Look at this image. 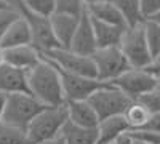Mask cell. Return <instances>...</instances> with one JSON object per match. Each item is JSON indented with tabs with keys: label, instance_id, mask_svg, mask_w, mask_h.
Masks as SVG:
<instances>
[{
	"label": "cell",
	"instance_id": "obj_44",
	"mask_svg": "<svg viewBox=\"0 0 160 144\" xmlns=\"http://www.w3.org/2000/svg\"><path fill=\"white\" fill-rule=\"evenodd\" d=\"M11 2H13V0H11Z\"/></svg>",
	"mask_w": 160,
	"mask_h": 144
},
{
	"label": "cell",
	"instance_id": "obj_14",
	"mask_svg": "<svg viewBox=\"0 0 160 144\" xmlns=\"http://www.w3.org/2000/svg\"><path fill=\"white\" fill-rule=\"evenodd\" d=\"M0 93H29L28 91V71L3 64L0 67Z\"/></svg>",
	"mask_w": 160,
	"mask_h": 144
},
{
	"label": "cell",
	"instance_id": "obj_12",
	"mask_svg": "<svg viewBox=\"0 0 160 144\" xmlns=\"http://www.w3.org/2000/svg\"><path fill=\"white\" fill-rule=\"evenodd\" d=\"M66 112H68V122L82 127V128H96L99 119L90 106L88 101H69L66 102Z\"/></svg>",
	"mask_w": 160,
	"mask_h": 144
},
{
	"label": "cell",
	"instance_id": "obj_26",
	"mask_svg": "<svg viewBox=\"0 0 160 144\" xmlns=\"http://www.w3.org/2000/svg\"><path fill=\"white\" fill-rule=\"evenodd\" d=\"M87 11V5L83 0H56V11L59 15H69L80 18Z\"/></svg>",
	"mask_w": 160,
	"mask_h": 144
},
{
	"label": "cell",
	"instance_id": "obj_18",
	"mask_svg": "<svg viewBox=\"0 0 160 144\" xmlns=\"http://www.w3.org/2000/svg\"><path fill=\"white\" fill-rule=\"evenodd\" d=\"M127 132H130V127L123 115H115V117L99 120L96 127L98 144H112L120 135H123Z\"/></svg>",
	"mask_w": 160,
	"mask_h": 144
},
{
	"label": "cell",
	"instance_id": "obj_8",
	"mask_svg": "<svg viewBox=\"0 0 160 144\" xmlns=\"http://www.w3.org/2000/svg\"><path fill=\"white\" fill-rule=\"evenodd\" d=\"M13 5H16V8L21 13V16L28 21L29 29H31V35H32V45L40 51V53L45 55L48 51H51L53 48H59L56 40H55V37H53L50 18H42V16L34 15V13L26 10L19 2H13Z\"/></svg>",
	"mask_w": 160,
	"mask_h": 144
},
{
	"label": "cell",
	"instance_id": "obj_3",
	"mask_svg": "<svg viewBox=\"0 0 160 144\" xmlns=\"http://www.w3.org/2000/svg\"><path fill=\"white\" fill-rule=\"evenodd\" d=\"M45 107L47 106H43L29 93H13L7 96V106L2 122L26 132L29 123Z\"/></svg>",
	"mask_w": 160,
	"mask_h": 144
},
{
	"label": "cell",
	"instance_id": "obj_38",
	"mask_svg": "<svg viewBox=\"0 0 160 144\" xmlns=\"http://www.w3.org/2000/svg\"><path fill=\"white\" fill-rule=\"evenodd\" d=\"M5 64V55H3V50L0 48V67H2Z\"/></svg>",
	"mask_w": 160,
	"mask_h": 144
},
{
	"label": "cell",
	"instance_id": "obj_39",
	"mask_svg": "<svg viewBox=\"0 0 160 144\" xmlns=\"http://www.w3.org/2000/svg\"><path fill=\"white\" fill-rule=\"evenodd\" d=\"M85 5H91V3H96V2H101V0H83Z\"/></svg>",
	"mask_w": 160,
	"mask_h": 144
},
{
	"label": "cell",
	"instance_id": "obj_13",
	"mask_svg": "<svg viewBox=\"0 0 160 144\" xmlns=\"http://www.w3.org/2000/svg\"><path fill=\"white\" fill-rule=\"evenodd\" d=\"M3 55H5V64L22 69V71L32 69L42 59V53L34 45H22V47L8 48V50H3Z\"/></svg>",
	"mask_w": 160,
	"mask_h": 144
},
{
	"label": "cell",
	"instance_id": "obj_25",
	"mask_svg": "<svg viewBox=\"0 0 160 144\" xmlns=\"http://www.w3.org/2000/svg\"><path fill=\"white\" fill-rule=\"evenodd\" d=\"M0 144H31V141L24 130L2 122L0 123Z\"/></svg>",
	"mask_w": 160,
	"mask_h": 144
},
{
	"label": "cell",
	"instance_id": "obj_36",
	"mask_svg": "<svg viewBox=\"0 0 160 144\" xmlns=\"http://www.w3.org/2000/svg\"><path fill=\"white\" fill-rule=\"evenodd\" d=\"M13 2H10V0H0V10L2 8H5V7H8V5H11Z\"/></svg>",
	"mask_w": 160,
	"mask_h": 144
},
{
	"label": "cell",
	"instance_id": "obj_23",
	"mask_svg": "<svg viewBox=\"0 0 160 144\" xmlns=\"http://www.w3.org/2000/svg\"><path fill=\"white\" fill-rule=\"evenodd\" d=\"M28 11L42 18H51L56 11V0H15Z\"/></svg>",
	"mask_w": 160,
	"mask_h": 144
},
{
	"label": "cell",
	"instance_id": "obj_40",
	"mask_svg": "<svg viewBox=\"0 0 160 144\" xmlns=\"http://www.w3.org/2000/svg\"><path fill=\"white\" fill-rule=\"evenodd\" d=\"M133 144H144V142H141V141H138V139L133 138Z\"/></svg>",
	"mask_w": 160,
	"mask_h": 144
},
{
	"label": "cell",
	"instance_id": "obj_21",
	"mask_svg": "<svg viewBox=\"0 0 160 144\" xmlns=\"http://www.w3.org/2000/svg\"><path fill=\"white\" fill-rule=\"evenodd\" d=\"M109 3H112L127 21V26H136L141 24L144 19L141 16L139 10V0H108Z\"/></svg>",
	"mask_w": 160,
	"mask_h": 144
},
{
	"label": "cell",
	"instance_id": "obj_27",
	"mask_svg": "<svg viewBox=\"0 0 160 144\" xmlns=\"http://www.w3.org/2000/svg\"><path fill=\"white\" fill-rule=\"evenodd\" d=\"M19 18H21V13L16 8V5H13V3L0 10V38L10 29V26Z\"/></svg>",
	"mask_w": 160,
	"mask_h": 144
},
{
	"label": "cell",
	"instance_id": "obj_22",
	"mask_svg": "<svg viewBox=\"0 0 160 144\" xmlns=\"http://www.w3.org/2000/svg\"><path fill=\"white\" fill-rule=\"evenodd\" d=\"M123 117L130 127V132H135V130H141L146 125V122L151 117V112L139 101H131V104L127 107Z\"/></svg>",
	"mask_w": 160,
	"mask_h": 144
},
{
	"label": "cell",
	"instance_id": "obj_29",
	"mask_svg": "<svg viewBox=\"0 0 160 144\" xmlns=\"http://www.w3.org/2000/svg\"><path fill=\"white\" fill-rule=\"evenodd\" d=\"M139 10L142 19H151L160 11V0H139Z\"/></svg>",
	"mask_w": 160,
	"mask_h": 144
},
{
	"label": "cell",
	"instance_id": "obj_24",
	"mask_svg": "<svg viewBox=\"0 0 160 144\" xmlns=\"http://www.w3.org/2000/svg\"><path fill=\"white\" fill-rule=\"evenodd\" d=\"M142 31H144V38L148 43L149 53L152 58L160 55V26L151 19L142 21Z\"/></svg>",
	"mask_w": 160,
	"mask_h": 144
},
{
	"label": "cell",
	"instance_id": "obj_31",
	"mask_svg": "<svg viewBox=\"0 0 160 144\" xmlns=\"http://www.w3.org/2000/svg\"><path fill=\"white\" fill-rule=\"evenodd\" d=\"M141 130H146V132H152V133H158L160 135V114H151L149 120L146 122V125Z\"/></svg>",
	"mask_w": 160,
	"mask_h": 144
},
{
	"label": "cell",
	"instance_id": "obj_37",
	"mask_svg": "<svg viewBox=\"0 0 160 144\" xmlns=\"http://www.w3.org/2000/svg\"><path fill=\"white\" fill-rule=\"evenodd\" d=\"M151 21H154V22H157V24L160 26V11L157 13V15H154V16L151 18Z\"/></svg>",
	"mask_w": 160,
	"mask_h": 144
},
{
	"label": "cell",
	"instance_id": "obj_33",
	"mask_svg": "<svg viewBox=\"0 0 160 144\" xmlns=\"http://www.w3.org/2000/svg\"><path fill=\"white\" fill-rule=\"evenodd\" d=\"M112 144H133V136H131L130 132H127L123 135H120Z\"/></svg>",
	"mask_w": 160,
	"mask_h": 144
},
{
	"label": "cell",
	"instance_id": "obj_7",
	"mask_svg": "<svg viewBox=\"0 0 160 144\" xmlns=\"http://www.w3.org/2000/svg\"><path fill=\"white\" fill-rule=\"evenodd\" d=\"M42 56L47 58L48 61H51L62 72L96 78V69H95L91 56L77 55L74 51H71L69 48H53L51 51H48V53H45Z\"/></svg>",
	"mask_w": 160,
	"mask_h": 144
},
{
	"label": "cell",
	"instance_id": "obj_28",
	"mask_svg": "<svg viewBox=\"0 0 160 144\" xmlns=\"http://www.w3.org/2000/svg\"><path fill=\"white\" fill-rule=\"evenodd\" d=\"M136 101H139L151 114H160V90L158 88H154L152 91L146 93Z\"/></svg>",
	"mask_w": 160,
	"mask_h": 144
},
{
	"label": "cell",
	"instance_id": "obj_19",
	"mask_svg": "<svg viewBox=\"0 0 160 144\" xmlns=\"http://www.w3.org/2000/svg\"><path fill=\"white\" fill-rule=\"evenodd\" d=\"M91 19V18H90ZM93 31H95V40L98 48H109V47H118L122 35L125 32L123 27H117V26H111L106 22H99L91 19Z\"/></svg>",
	"mask_w": 160,
	"mask_h": 144
},
{
	"label": "cell",
	"instance_id": "obj_15",
	"mask_svg": "<svg viewBox=\"0 0 160 144\" xmlns=\"http://www.w3.org/2000/svg\"><path fill=\"white\" fill-rule=\"evenodd\" d=\"M78 19L80 18L69 16V15H59V13H55L50 18L53 37H55L59 48H69L72 37L75 34V29H77Z\"/></svg>",
	"mask_w": 160,
	"mask_h": 144
},
{
	"label": "cell",
	"instance_id": "obj_43",
	"mask_svg": "<svg viewBox=\"0 0 160 144\" xmlns=\"http://www.w3.org/2000/svg\"><path fill=\"white\" fill-rule=\"evenodd\" d=\"M10 2H11V0H10Z\"/></svg>",
	"mask_w": 160,
	"mask_h": 144
},
{
	"label": "cell",
	"instance_id": "obj_41",
	"mask_svg": "<svg viewBox=\"0 0 160 144\" xmlns=\"http://www.w3.org/2000/svg\"><path fill=\"white\" fill-rule=\"evenodd\" d=\"M157 88L160 90V80H157Z\"/></svg>",
	"mask_w": 160,
	"mask_h": 144
},
{
	"label": "cell",
	"instance_id": "obj_42",
	"mask_svg": "<svg viewBox=\"0 0 160 144\" xmlns=\"http://www.w3.org/2000/svg\"><path fill=\"white\" fill-rule=\"evenodd\" d=\"M13 2H15V0H13Z\"/></svg>",
	"mask_w": 160,
	"mask_h": 144
},
{
	"label": "cell",
	"instance_id": "obj_30",
	"mask_svg": "<svg viewBox=\"0 0 160 144\" xmlns=\"http://www.w3.org/2000/svg\"><path fill=\"white\" fill-rule=\"evenodd\" d=\"M131 136L144 142V144H160V135L158 133H152V132H146V130H135L130 132Z\"/></svg>",
	"mask_w": 160,
	"mask_h": 144
},
{
	"label": "cell",
	"instance_id": "obj_34",
	"mask_svg": "<svg viewBox=\"0 0 160 144\" xmlns=\"http://www.w3.org/2000/svg\"><path fill=\"white\" fill-rule=\"evenodd\" d=\"M7 96L5 93H0V123H2L3 119V112H5V106H7Z\"/></svg>",
	"mask_w": 160,
	"mask_h": 144
},
{
	"label": "cell",
	"instance_id": "obj_11",
	"mask_svg": "<svg viewBox=\"0 0 160 144\" xmlns=\"http://www.w3.org/2000/svg\"><path fill=\"white\" fill-rule=\"evenodd\" d=\"M69 50L77 55H82V56H91L98 50L93 24H91L90 16L87 15V11L78 19V24H77L75 34L72 37V42L69 45Z\"/></svg>",
	"mask_w": 160,
	"mask_h": 144
},
{
	"label": "cell",
	"instance_id": "obj_4",
	"mask_svg": "<svg viewBox=\"0 0 160 144\" xmlns=\"http://www.w3.org/2000/svg\"><path fill=\"white\" fill-rule=\"evenodd\" d=\"M91 59L96 69V78L104 83H112L123 72L131 69L118 47L98 48L91 55Z\"/></svg>",
	"mask_w": 160,
	"mask_h": 144
},
{
	"label": "cell",
	"instance_id": "obj_20",
	"mask_svg": "<svg viewBox=\"0 0 160 144\" xmlns=\"http://www.w3.org/2000/svg\"><path fill=\"white\" fill-rule=\"evenodd\" d=\"M61 138L64 144H98V133L96 128H82L66 122Z\"/></svg>",
	"mask_w": 160,
	"mask_h": 144
},
{
	"label": "cell",
	"instance_id": "obj_9",
	"mask_svg": "<svg viewBox=\"0 0 160 144\" xmlns=\"http://www.w3.org/2000/svg\"><path fill=\"white\" fill-rule=\"evenodd\" d=\"M111 85L118 88L131 101H136L141 96H144L146 93H149L154 88H157V80L144 69H133L131 67L127 72H123L118 78H115Z\"/></svg>",
	"mask_w": 160,
	"mask_h": 144
},
{
	"label": "cell",
	"instance_id": "obj_10",
	"mask_svg": "<svg viewBox=\"0 0 160 144\" xmlns=\"http://www.w3.org/2000/svg\"><path fill=\"white\" fill-rule=\"evenodd\" d=\"M59 71V69H58ZM61 74V85H62V93H64V102L69 101H88L91 95H95L98 90L106 87L104 83L98 78L91 77H83V75H74L62 72Z\"/></svg>",
	"mask_w": 160,
	"mask_h": 144
},
{
	"label": "cell",
	"instance_id": "obj_6",
	"mask_svg": "<svg viewBox=\"0 0 160 144\" xmlns=\"http://www.w3.org/2000/svg\"><path fill=\"white\" fill-rule=\"evenodd\" d=\"M88 102L95 109L98 119L104 120L109 119V117L123 115L127 107L131 104V99L127 95H123L118 88L108 83L101 90H98L95 95H91L88 98Z\"/></svg>",
	"mask_w": 160,
	"mask_h": 144
},
{
	"label": "cell",
	"instance_id": "obj_32",
	"mask_svg": "<svg viewBox=\"0 0 160 144\" xmlns=\"http://www.w3.org/2000/svg\"><path fill=\"white\" fill-rule=\"evenodd\" d=\"M144 71L148 72V74H151L155 80H160V55L155 56V58H152V61L144 67Z\"/></svg>",
	"mask_w": 160,
	"mask_h": 144
},
{
	"label": "cell",
	"instance_id": "obj_2",
	"mask_svg": "<svg viewBox=\"0 0 160 144\" xmlns=\"http://www.w3.org/2000/svg\"><path fill=\"white\" fill-rule=\"evenodd\" d=\"M66 122H68L66 102L62 106H48L29 123L26 135H28L31 144L45 142L59 136Z\"/></svg>",
	"mask_w": 160,
	"mask_h": 144
},
{
	"label": "cell",
	"instance_id": "obj_16",
	"mask_svg": "<svg viewBox=\"0 0 160 144\" xmlns=\"http://www.w3.org/2000/svg\"><path fill=\"white\" fill-rule=\"evenodd\" d=\"M87 15L99 22H106L111 26H117V27H128L125 18L112 3H109L108 0H101V2L87 5Z\"/></svg>",
	"mask_w": 160,
	"mask_h": 144
},
{
	"label": "cell",
	"instance_id": "obj_17",
	"mask_svg": "<svg viewBox=\"0 0 160 144\" xmlns=\"http://www.w3.org/2000/svg\"><path fill=\"white\" fill-rule=\"evenodd\" d=\"M22 45H32V35H31L28 21L21 16L10 26V29L0 38V48L8 50V48L22 47Z\"/></svg>",
	"mask_w": 160,
	"mask_h": 144
},
{
	"label": "cell",
	"instance_id": "obj_5",
	"mask_svg": "<svg viewBox=\"0 0 160 144\" xmlns=\"http://www.w3.org/2000/svg\"><path fill=\"white\" fill-rule=\"evenodd\" d=\"M118 48L122 50L130 67L133 69H144L152 61V56L149 53L148 43H146V38H144L142 22L136 26H130V27L125 29Z\"/></svg>",
	"mask_w": 160,
	"mask_h": 144
},
{
	"label": "cell",
	"instance_id": "obj_35",
	"mask_svg": "<svg viewBox=\"0 0 160 144\" xmlns=\"http://www.w3.org/2000/svg\"><path fill=\"white\" fill-rule=\"evenodd\" d=\"M40 144H64V141H62V138H61V135H59V136H56V138L48 139V141H45V142H40Z\"/></svg>",
	"mask_w": 160,
	"mask_h": 144
},
{
	"label": "cell",
	"instance_id": "obj_1",
	"mask_svg": "<svg viewBox=\"0 0 160 144\" xmlns=\"http://www.w3.org/2000/svg\"><path fill=\"white\" fill-rule=\"evenodd\" d=\"M28 91L47 107L64 104L61 74L55 64L43 56L28 71Z\"/></svg>",
	"mask_w": 160,
	"mask_h": 144
}]
</instances>
